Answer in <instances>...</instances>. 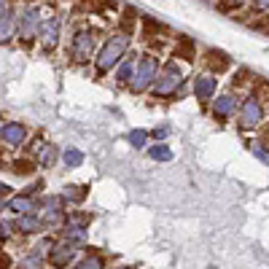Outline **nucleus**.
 Masks as SVG:
<instances>
[{
	"instance_id": "nucleus-1",
	"label": "nucleus",
	"mask_w": 269,
	"mask_h": 269,
	"mask_svg": "<svg viewBox=\"0 0 269 269\" xmlns=\"http://www.w3.org/2000/svg\"><path fill=\"white\" fill-rule=\"evenodd\" d=\"M14 172L16 175H32V172H35V164L30 159H19V162H14Z\"/></svg>"
}]
</instances>
